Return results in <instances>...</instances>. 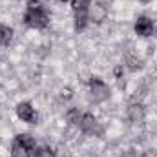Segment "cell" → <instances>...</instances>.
<instances>
[{
    "label": "cell",
    "instance_id": "2e32d148",
    "mask_svg": "<svg viewBox=\"0 0 157 157\" xmlns=\"http://www.w3.org/2000/svg\"><path fill=\"white\" fill-rule=\"evenodd\" d=\"M90 2L91 0H71V7L73 11H88Z\"/></svg>",
    "mask_w": 157,
    "mask_h": 157
},
{
    "label": "cell",
    "instance_id": "7c38bea8",
    "mask_svg": "<svg viewBox=\"0 0 157 157\" xmlns=\"http://www.w3.org/2000/svg\"><path fill=\"white\" fill-rule=\"evenodd\" d=\"M9 155L11 157H29V150H28L22 143H18V141L15 139L13 144H11V152H9Z\"/></svg>",
    "mask_w": 157,
    "mask_h": 157
},
{
    "label": "cell",
    "instance_id": "44dd1931",
    "mask_svg": "<svg viewBox=\"0 0 157 157\" xmlns=\"http://www.w3.org/2000/svg\"><path fill=\"white\" fill-rule=\"evenodd\" d=\"M60 2H71V0H60Z\"/></svg>",
    "mask_w": 157,
    "mask_h": 157
},
{
    "label": "cell",
    "instance_id": "d6986e66",
    "mask_svg": "<svg viewBox=\"0 0 157 157\" xmlns=\"http://www.w3.org/2000/svg\"><path fill=\"white\" fill-rule=\"evenodd\" d=\"M139 2H141V4H150L152 0H139Z\"/></svg>",
    "mask_w": 157,
    "mask_h": 157
},
{
    "label": "cell",
    "instance_id": "9c48e42d",
    "mask_svg": "<svg viewBox=\"0 0 157 157\" xmlns=\"http://www.w3.org/2000/svg\"><path fill=\"white\" fill-rule=\"evenodd\" d=\"M88 24H90V20H88V13L86 11H73V26H75L77 31L86 29Z\"/></svg>",
    "mask_w": 157,
    "mask_h": 157
},
{
    "label": "cell",
    "instance_id": "3957f363",
    "mask_svg": "<svg viewBox=\"0 0 157 157\" xmlns=\"http://www.w3.org/2000/svg\"><path fill=\"white\" fill-rule=\"evenodd\" d=\"M78 128L88 137H101L102 135V124L99 122V119L95 117L93 113H84L82 119H80Z\"/></svg>",
    "mask_w": 157,
    "mask_h": 157
},
{
    "label": "cell",
    "instance_id": "7a4b0ae2",
    "mask_svg": "<svg viewBox=\"0 0 157 157\" xmlns=\"http://www.w3.org/2000/svg\"><path fill=\"white\" fill-rule=\"evenodd\" d=\"M24 24L31 29H46L49 26V15L44 9H37V11H29L26 9L24 13Z\"/></svg>",
    "mask_w": 157,
    "mask_h": 157
},
{
    "label": "cell",
    "instance_id": "5bb4252c",
    "mask_svg": "<svg viewBox=\"0 0 157 157\" xmlns=\"http://www.w3.org/2000/svg\"><path fill=\"white\" fill-rule=\"evenodd\" d=\"M35 157H57V154L49 146H40V148H37V152H35Z\"/></svg>",
    "mask_w": 157,
    "mask_h": 157
},
{
    "label": "cell",
    "instance_id": "e0dca14e",
    "mask_svg": "<svg viewBox=\"0 0 157 157\" xmlns=\"http://www.w3.org/2000/svg\"><path fill=\"white\" fill-rule=\"evenodd\" d=\"M26 9H29V11L44 9V6H42V0H28V6H26Z\"/></svg>",
    "mask_w": 157,
    "mask_h": 157
},
{
    "label": "cell",
    "instance_id": "6da1fadb",
    "mask_svg": "<svg viewBox=\"0 0 157 157\" xmlns=\"http://www.w3.org/2000/svg\"><path fill=\"white\" fill-rule=\"evenodd\" d=\"M88 93H90V99L93 102H104V101L110 99L112 90H110V86L102 78L91 77L90 82H88Z\"/></svg>",
    "mask_w": 157,
    "mask_h": 157
},
{
    "label": "cell",
    "instance_id": "30bf717a",
    "mask_svg": "<svg viewBox=\"0 0 157 157\" xmlns=\"http://www.w3.org/2000/svg\"><path fill=\"white\" fill-rule=\"evenodd\" d=\"M82 112H80V108H70L68 112H66V115H64V119H66V122L70 124V126H77L80 124V119H82Z\"/></svg>",
    "mask_w": 157,
    "mask_h": 157
},
{
    "label": "cell",
    "instance_id": "ffe728a7",
    "mask_svg": "<svg viewBox=\"0 0 157 157\" xmlns=\"http://www.w3.org/2000/svg\"><path fill=\"white\" fill-rule=\"evenodd\" d=\"M154 33H155V35H157V22H155V24H154Z\"/></svg>",
    "mask_w": 157,
    "mask_h": 157
},
{
    "label": "cell",
    "instance_id": "ac0fdd59",
    "mask_svg": "<svg viewBox=\"0 0 157 157\" xmlns=\"http://www.w3.org/2000/svg\"><path fill=\"white\" fill-rule=\"evenodd\" d=\"M55 154H57V157H73L71 150H70V148H66V146H60Z\"/></svg>",
    "mask_w": 157,
    "mask_h": 157
},
{
    "label": "cell",
    "instance_id": "52a82bcc",
    "mask_svg": "<svg viewBox=\"0 0 157 157\" xmlns=\"http://www.w3.org/2000/svg\"><path fill=\"white\" fill-rule=\"evenodd\" d=\"M126 117L132 124H143V121L146 117V110L141 102H132L126 108Z\"/></svg>",
    "mask_w": 157,
    "mask_h": 157
},
{
    "label": "cell",
    "instance_id": "4fadbf2b",
    "mask_svg": "<svg viewBox=\"0 0 157 157\" xmlns=\"http://www.w3.org/2000/svg\"><path fill=\"white\" fill-rule=\"evenodd\" d=\"M13 40V28L0 24V46H9Z\"/></svg>",
    "mask_w": 157,
    "mask_h": 157
},
{
    "label": "cell",
    "instance_id": "8fae6325",
    "mask_svg": "<svg viewBox=\"0 0 157 157\" xmlns=\"http://www.w3.org/2000/svg\"><path fill=\"white\" fill-rule=\"evenodd\" d=\"M124 62H126V68L130 71H137V70L143 68V59L137 57V55H133V53H126V60Z\"/></svg>",
    "mask_w": 157,
    "mask_h": 157
},
{
    "label": "cell",
    "instance_id": "8992f818",
    "mask_svg": "<svg viewBox=\"0 0 157 157\" xmlns=\"http://www.w3.org/2000/svg\"><path fill=\"white\" fill-rule=\"evenodd\" d=\"M154 24H155V20H154L152 17H148V15H141V17L135 18L133 31H135V35H139V37H143V39L152 37V35H154Z\"/></svg>",
    "mask_w": 157,
    "mask_h": 157
},
{
    "label": "cell",
    "instance_id": "9a60e30c",
    "mask_svg": "<svg viewBox=\"0 0 157 157\" xmlns=\"http://www.w3.org/2000/svg\"><path fill=\"white\" fill-rule=\"evenodd\" d=\"M59 99L60 101H71L73 99V90L70 88V86H64V88H60V91H59Z\"/></svg>",
    "mask_w": 157,
    "mask_h": 157
},
{
    "label": "cell",
    "instance_id": "277c9868",
    "mask_svg": "<svg viewBox=\"0 0 157 157\" xmlns=\"http://www.w3.org/2000/svg\"><path fill=\"white\" fill-rule=\"evenodd\" d=\"M86 13H88V20L91 24H102L108 18V6L101 0H91Z\"/></svg>",
    "mask_w": 157,
    "mask_h": 157
},
{
    "label": "cell",
    "instance_id": "ba28073f",
    "mask_svg": "<svg viewBox=\"0 0 157 157\" xmlns=\"http://www.w3.org/2000/svg\"><path fill=\"white\" fill-rule=\"evenodd\" d=\"M15 139H17L18 143H22V144L29 150V157H35V152H37V141H35L33 135H29V133H18Z\"/></svg>",
    "mask_w": 157,
    "mask_h": 157
},
{
    "label": "cell",
    "instance_id": "5b68a950",
    "mask_svg": "<svg viewBox=\"0 0 157 157\" xmlns=\"http://www.w3.org/2000/svg\"><path fill=\"white\" fill-rule=\"evenodd\" d=\"M15 113L22 122H28V124H37L39 122V112L35 110V106L31 102H18L17 108H15Z\"/></svg>",
    "mask_w": 157,
    "mask_h": 157
}]
</instances>
